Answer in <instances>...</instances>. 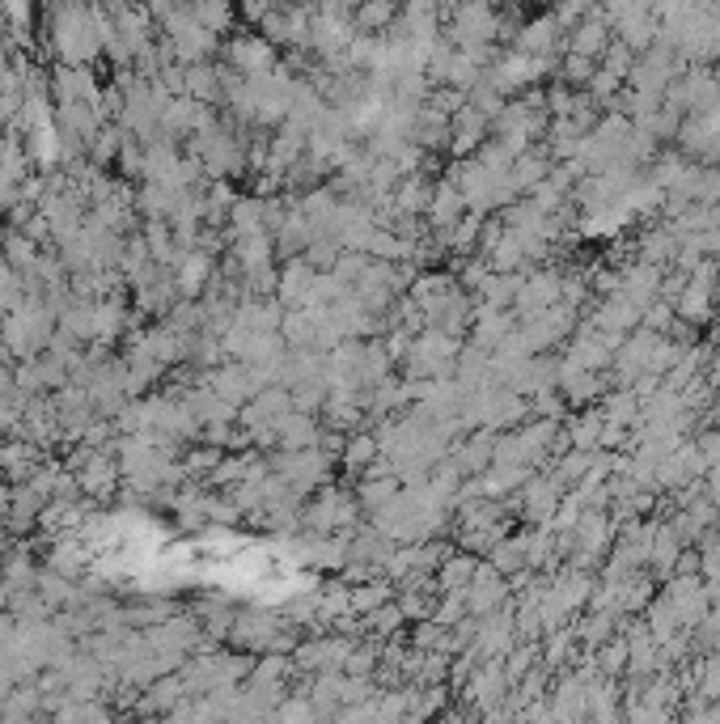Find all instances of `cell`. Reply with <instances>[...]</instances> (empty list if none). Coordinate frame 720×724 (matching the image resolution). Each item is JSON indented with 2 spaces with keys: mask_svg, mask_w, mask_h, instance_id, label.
<instances>
[{
  "mask_svg": "<svg viewBox=\"0 0 720 724\" xmlns=\"http://www.w3.org/2000/svg\"><path fill=\"white\" fill-rule=\"evenodd\" d=\"M191 13H196L199 22L208 26V31H225L233 22V4L230 0H191Z\"/></svg>",
  "mask_w": 720,
  "mask_h": 724,
  "instance_id": "obj_1",
  "label": "cell"
},
{
  "mask_svg": "<svg viewBox=\"0 0 720 724\" xmlns=\"http://www.w3.org/2000/svg\"><path fill=\"white\" fill-rule=\"evenodd\" d=\"M488 4H504V0H488Z\"/></svg>",
  "mask_w": 720,
  "mask_h": 724,
  "instance_id": "obj_2",
  "label": "cell"
}]
</instances>
